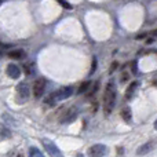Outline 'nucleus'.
<instances>
[{
	"label": "nucleus",
	"instance_id": "nucleus-7",
	"mask_svg": "<svg viewBox=\"0 0 157 157\" xmlns=\"http://www.w3.org/2000/svg\"><path fill=\"white\" fill-rule=\"evenodd\" d=\"M76 119H77V109L72 108L63 114V117L61 119V123H62V124H71V123H73Z\"/></svg>",
	"mask_w": 157,
	"mask_h": 157
},
{
	"label": "nucleus",
	"instance_id": "nucleus-22",
	"mask_svg": "<svg viewBox=\"0 0 157 157\" xmlns=\"http://www.w3.org/2000/svg\"><path fill=\"white\" fill-rule=\"evenodd\" d=\"M155 130H157V120L155 121Z\"/></svg>",
	"mask_w": 157,
	"mask_h": 157
},
{
	"label": "nucleus",
	"instance_id": "nucleus-8",
	"mask_svg": "<svg viewBox=\"0 0 157 157\" xmlns=\"http://www.w3.org/2000/svg\"><path fill=\"white\" fill-rule=\"evenodd\" d=\"M6 72H7V76L14 78V80L19 78V76H21V69H19V66H17L15 63H8Z\"/></svg>",
	"mask_w": 157,
	"mask_h": 157
},
{
	"label": "nucleus",
	"instance_id": "nucleus-3",
	"mask_svg": "<svg viewBox=\"0 0 157 157\" xmlns=\"http://www.w3.org/2000/svg\"><path fill=\"white\" fill-rule=\"evenodd\" d=\"M17 94H18V101L19 102H26L28 98H29L30 95V90H29V86H28V83H25V81H21V83L17 86Z\"/></svg>",
	"mask_w": 157,
	"mask_h": 157
},
{
	"label": "nucleus",
	"instance_id": "nucleus-15",
	"mask_svg": "<svg viewBox=\"0 0 157 157\" xmlns=\"http://www.w3.org/2000/svg\"><path fill=\"white\" fill-rule=\"evenodd\" d=\"M90 86H91V81H84V83L80 86V88H78L77 94H84V92L90 88Z\"/></svg>",
	"mask_w": 157,
	"mask_h": 157
},
{
	"label": "nucleus",
	"instance_id": "nucleus-20",
	"mask_svg": "<svg viewBox=\"0 0 157 157\" xmlns=\"http://www.w3.org/2000/svg\"><path fill=\"white\" fill-rule=\"evenodd\" d=\"M127 78H128V75L124 73V75L121 76V83H125V81H127Z\"/></svg>",
	"mask_w": 157,
	"mask_h": 157
},
{
	"label": "nucleus",
	"instance_id": "nucleus-10",
	"mask_svg": "<svg viewBox=\"0 0 157 157\" xmlns=\"http://www.w3.org/2000/svg\"><path fill=\"white\" fill-rule=\"evenodd\" d=\"M8 57L11 59H24L25 58V51L24 50H13V51L8 52Z\"/></svg>",
	"mask_w": 157,
	"mask_h": 157
},
{
	"label": "nucleus",
	"instance_id": "nucleus-9",
	"mask_svg": "<svg viewBox=\"0 0 157 157\" xmlns=\"http://www.w3.org/2000/svg\"><path fill=\"white\" fill-rule=\"evenodd\" d=\"M138 86H139L138 81H132V83L130 84V87H128L127 91H125V99H131V98L135 95V91H136V88H138Z\"/></svg>",
	"mask_w": 157,
	"mask_h": 157
},
{
	"label": "nucleus",
	"instance_id": "nucleus-1",
	"mask_svg": "<svg viewBox=\"0 0 157 157\" xmlns=\"http://www.w3.org/2000/svg\"><path fill=\"white\" fill-rule=\"evenodd\" d=\"M116 97H117V88L114 81H109L108 86L105 88V94H103V110H105V114L112 113L114 108V103H116Z\"/></svg>",
	"mask_w": 157,
	"mask_h": 157
},
{
	"label": "nucleus",
	"instance_id": "nucleus-12",
	"mask_svg": "<svg viewBox=\"0 0 157 157\" xmlns=\"http://www.w3.org/2000/svg\"><path fill=\"white\" fill-rule=\"evenodd\" d=\"M152 146H153V142H147V144L142 145V146L138 149V152H136V155H139V156H142V155H146V153L149 152L150 149H152Z\"/></svg>",
	"mask_w": 157,
	"mask_h": 157
},
{
	"label": "nucleus",
	"instance_id": "nucleus-5",
	"mask_svg": "<svg viewBox=\"0 0 157 157\" xmlns=\"http://www.w3.org/2000/svg\"><path fill=\"white\" fill-rule=\"evenodd\" d=\"M44 90H46V78H37L33 84V95L35 98H40L44 94Z\"/></svg>",
	"mask_w": 157,
	"mask_h": 157
},
{
	"label": "nucleus",
	"instance_id": "nucleus-14",
	"mask_svg": "<svg viewBox=\"0 0 157 157\" xmlns=\"http://www.w3.org/2000/svg\"><path fill=\"white\" fill-rule=\"evenodd\" d=\"M29 156L30 157H43V152L39 150L36 146H30L29 147Z\"/></svg>",
	"mask_w": 157,
	"mask_h": 157
},
{
	"label": "nucleus",
	"instance_id": "nucleus-6",
	"mask_svg": "<svg viewBox=\"0 0 157 157\" xmlns=\"http://www.w3.org/2000/svg\"><path fill=\"white\" fill-rule=\"evenodd\" d=\"M106 152H108V147L105 145H101V144H97V145H92L88 150V155L90 156H105Z\"/></svg>",
	"mask_w": 157,
	"mask_h": 157
},
{
	"label": "nucleus",
	"instance_id": "nucleus-13",
	"mask_svg": "<svg viewBox=\"0 0 157 157\" xmlns=\"http://www.w3.org/2000/svg\"><path fill=\"white\" fill-rule=\"evenodd\" d=\"M121 117L124 119L125 123H130L131 119H132V116H131V109L130 108H124L121 110Z\"/></svg>",
	"mask_w": 157,
	"mask_h": 157
},
{
	"label": "nucleus",
	"instance_id": "nucleus-2",
	"mask_svg": "<svg viewBox=\"0 0 157 157\" xmlns=\"http://www.w3.org/2000/svg\"><path fill=\"white\" fill-rule=\"evenodd\" d=\"M72 94H73V87H71V86L62 87V88L57 90L55 92H52V94L47 98L46 103L48 106H54L57 102H61V101H63V99H68Z\"/></svg>",
	"mask_w": 157,
	"mask_h": 157
},
{
	"label": "nucleus",
	"instance_id": "nucleus-18",
	"mask_svg": "<svg viewBox=\"0 0 157 157\" xmlns=\"http://www.w3.org/2000/svg\"><path fill=\"white\" fill-rule=\"evenodd\" d=\"M95 68H97V58H94V59H92V66H91V71H90V75L94 73Z\"/></svg>",
	"mask_w": 157,
	"mask_h": 157
},
{
	"label": "nucleus",
	"instance_id": "nucleus-4",
	"mask_svg": "<svg viewBox=\"0 0 157 157\" xmlns=\"http://www.w3.org/2000/svg\"><path fill=\"white\" fill-rule=\"evenodd\" d=\"M41 144H43L44 149H46V152L48 153L50 156H61L62 153H61V150L58 149V146L54 144L52 141H50V139H41Z\"/></svg>",
	"mask_w": 157,
	"mask_h": 157
},
{
	"label": "nucleus",
	"instance_id": "nucleus-17",
	"mask_svg": "<svg viewBox=\"0 0 157 157\" xmlns=\"http://www.w3.org/2000/svg\"><path fill=\"white\" fill-rule=\"evenodd\" d=\"M98 88H99V81H97V83L94 84V88L90 90V91H88V97H92V95H94L95 92L98 91Z\"/></svg>",
	"mask_w": 157,
	"mask_h": 157
},
{
	"label": "nucleus",
	"instance_id": "nucleus-21",
	"mask_svg": "<svg viewBox=\"0 0 157 157\" xmlns=\"http://www.w3.org/2000/svg\"><path fill=\"white\" fill-rule=\"evenodd\" d=\"M136 72H138V71H136V62L134 61V62H132V73H136Z\"/></svg>",
	"mask_w": 157,
	"mask_h": 157
},
{
	"label": "nucleus",
	"instance_id": "nucleus-19",
	"mask_svg": "<svg viewBox=\"0 0 157 157\" xmlns=\"http://www.w3.org/2000/svg\"><path fill=\"white\" fill-rule=\"evenodd\" d=\"M25 69H26V75H33V66L32 65H25Z\"/></svg>",
	"mask_w": 157,
	"mask_h": 157
},
{
	"label": "nucleus",
	"instance_id": "nucleus-11",
	"mask_svg": "<svg viewBox=\"0 0 157 157\" xmlns=\"http://www.w3.org/2000/svg\"><path fill=\"white\" fill-rule=\"evenodd\" d=\"M10 138H11V131L6 125L0 124V141H6V139Z\"/></svg>",
	"mask_w": 157,
	"mask_h": 157
},
{
	"label": "nucleus",
	"instance_id": "nucleus-16",
	"mask_svg": "<svg viewBox=\"0 0 157 157\" xmlns=\"http://www.w3.org/2000/svg\"><path fill=\"white\" fill-rule=\"evenodd\" d=\"M58 3H59V6H62L63 8H68V10H72V6L71 3L68 2V0H57Z\"/></svg>",
	"mask_w": 157,
	"mask_h": 157
}]
</instances>
